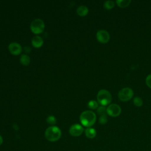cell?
I'll use <instances>...</instances> for the list:
<instances>
[{
  "instance_id": "277c9868",
  "label": "cell",
  "mask_w": 151,
  "mask_h": 151,
  "mask_svg": "<svg viewBox=\"0 0 151 151\" xmlns=\"http://www.w3.org/2000/svg\"><path fill=\"white\" fill-rule=\"evenodd\" d=\"M45 28V24L44 21L40 19L37 18L34 19L30 25V29L31 31L35 34H39L43 32Z\"/></svg>"
},
{
  "instance_id": "2e32d148",
  "label": "cell",
  "mask_w": 151,
  "mask_h": 151,
  "mask_svg": "<svg viewBox=\"0 0 151 151\" xmlns=\"http://www.w3.org/2000/svg\"><path fill=\"white\" fill-rule=\"evenodd\" d=\"M47 122L50 125L54 126V124H55L57 123V119L53 116H49L47 118Z\"/></svg>"
},
{
  "instance_id": "44dd1931",
  "label": "cell",
  "mask_w": 151,
  "mask_h": 151,
  "mask_svg": "<svg viewBox=\"0 0 151 151\" xmlns=\"http://www.w3.org/2000/svg\"><path fill=\"white\" fill-rule=\"evenodd\" d=\"M146 83L149 87L151 88V74L148 75L146 78Z\"/></svg>"
},
{
  "instance_id": "603a6c76",
  "label": "cell",
  "mask_w": 151,
  "mask_h": 151,
  "mask_svg": "<svg viewBox=\"0 0 151 151\" xmlns=\"http://www.w3.org/2000/svg\"><path fill=\"white\" fill-rule=\"evenodd\" d=\"M3 143V139H2V137L0 135V146Z\"/></svg>"
},
{
  "instance_id": "ba28073f",
  "label": "cell",
  "mask_w": 151,
  "mask_h": 151,
  "mask_svg": "<svg viewBox=\"0 0 151 151\" xmlns=\"http://www.w3.org/2000/svg\"><path fill=\"white\" fill-rule=\"evenodd\" d=\"M97 40L101 43H107L110 40V35L106 30H99L96 34Z\"/></svg>"
},
{
  "instance_id": "8992f818",
  "label": "cell",
  "mask_w": 151,
  "mask_h": 151,
  "mask_svg": "<svg viewBox=\"0 0 151 151\" xmlns=\"http://www.w3.org/2000/svg\"><path fill=\"white\" fill-rule=\"evenodd\" d=\"M121 113V108L117 104H111L107 108V114L111 117H117Z\"/></svg>"
},
{
  "instance_id": "5b68a950",
  "label": "cell",
  "mask_w": 151,
  "mask_h": 151,
  "mask_svg": "<svg viewBox=\"0 0 151 151\" xmlns=\"http://www.w3.org/2000/svg\"><path fill=\"white\" fill-rule=\"evenodd\" d=\"M133 96V90L129 87H124L121 89L118 93L119 99L123 101L130 100Z\"/></svg>"
},
{
  "instance_id": "5bb4252c",
  "label": "cell",
  "mask_w": 151,
  "mask_h": 151,
  "mask_svg": "<svg viewBox=\"0 0 151 151\" xmlns=\"http://www.w3.org/2000/svg\"><path fill=\"white\" fill-rule=\"evenodd\" d=\"M130 0H117L116 3L117 5L120 8H125L129 5L130 4Z\"/></svg>"
},
{
  "instance_id": "ffe728a7",
  "label": "cell",
  "mask_w": 151,
  "mask_h": 151,
  "mask_svg": "<svg viewBox=\"0 0 151 151\" xmlns=\"http://www.w3.org/2000/svg\"><path fill=\"white\" fill-rule=\"evenodd\" d=\"M107 122V114H104L100 116L99 118V123L101 124H104Z\"/></svg>"
},
{
  "instance_id": "ac0fdd59",
  "label": "cell",
  "mask_w": 151,
  "mask_h": 151,
  "mask_svg": "<svg viewBox=\"0 0 151 151\" xmlns=\"http://www.w3.org/2000/svg\"><path fill=\"white\" fill-rule=\"evenodd\" d=\"M98 103L95 100H90L88 103V107L91 109H96L98 107Z\"/></svg>"
},
{
  "instance_id": "7a4b0ae2",
  "label": "cell",
  "mask_w": 151,
  "mask_h": 151,
  "mask_svg": "<svg viewBox=\"0 0 151 151\" xmlns=\"http://www.w3.org/2000/svg\"><path fill=\"white\" fill-rule=\"evenodd\" d=\"M61 136V132L59 127L55 126H51L48 127L45 132V137L50 142H55L60 139Z\"/></svg>"
},
{
  "instance_id": "9c48e42d",
  "label": "cell",
  "mask_w": 151,
  "mask_h": 151,
  "mask_svg": "<svg viewBox=\"0 0 151 151\" xmlns=\"http://www.w3.org/2000/svg\"><path fill=\"white\" fill-rule=\"evenodd\" d=\"M8 50L11 54L14 55H18L21 54L22 51V47L19 44L14 42L9 44L8 46Z\"/></svg>"
},
{
  "instance_id": "9a60e30c",
  "label": "cell",
  "mask_w": 151,
  "mask_h": 151,
  "mask_svg": "<svg viewBox=\"0 0 151 151\" xmlns=\"http://www.w3.org/2000/svg\"><path fill=\"white\" fill-rule=\"evenodd\" d=\"M114 6V3L113 1H106L104 3V7L106 9H111Z\"/></svg>"
},
{
  "instance_id": "6da1fadb",
  "label": "cell",
  "mask_w": 151,
  "mask_h": 151,
  "mask_svg": "<svg viewBox=\"0 0 151 151\" xmlns=\"http://www.w3.org/2000/svg\"><path fill=\"white\" fill-rule=\"evenodd\" d=\"M80 120L84 126L90 127L96 122V115L91 110H86L81 113L80 116Z\"/></svg>"
},
{
  "instance_id": "d6986e66",
  "label": "cell",
  "mask_w": 151,
  "mask_h": 151,
  "mask_svg": "<svg viewBox=\"0 0 151 151\" xmlns=\"http://www.w3.org/2000/svg\"><path fill=\"white\" fill-rule=\"evenodd\" d=\"M97 112L100 116L106 114H107V109L104 106H100V107H98V109L97 110Z\"/></svg>"
},
{
  "instance_id": "52a82bcc",
  "label": "cell",
  "mask_w": 151,
  "mask_h": 151,
  "mask_svg": "<svg viewBox=\"0 0 151 151\" xmlns=\"http://www.w3.org/2000/svg\"><path fill=\"white\" fill-rule=\"evenodd\" d=\"M84 131L83 126L79 124H74L69 129V133L73 136H79Z\"/></svg>"
},
{
  "instance_id": "8fae6325",
  "label": "cell",
  "mask_w": 151,
  "mask_h": 151,
  "mask_svg": "<svg viewBox=\"0 0 151 151\" xmlns=\"http://www.w3.org/2000/svg\"><path fill=\"white\" fill-rule=\"evenodd\" d=\"M88 12V8L85 5H80L77 9V14L81 17L86 16Z\"/></svg>"
},
{
  "instance_id": "30bf717a",
  "label": "cell",
  "mask_w": 151,
  "mask_h": 151,
  "mask_svg": "<svg viewBox=\"0 0 151 151\" xmlns=\"http://www.w3.org/2000/svg\"><path fill=\"white\" fill-rule=\"evenodd\" d=\"M31 43L34 47L38 48H40L43 45L44 41H43V39L40 36L35 35L32 38Z\"/></svg>"
},
{
  "instance_id": "7c38bea8",
  "label": "cell",
  "mask_w": 151,
  "mask_h": 151,
  "mask_svg": "<svg viewBox=\"0 0 151 151\" xmlns=\"http://www.w3.org/2000/svg\"><path fill=\"white\" fill-rule=\"evenodd\" d=\"M85 134L88 139H93L96 137L97 132L92 127H87L85 130Z\"/></svg>"
},
{
  "instance_id": "4fadbf2b",
  "label": "cell",
  "mask_w": 151,
  "mask_h": 151,
  "mask_svg": "<svg viewBox=\"0 0 151 151\" xmlns=\"http://www.w3.org/2000/svg\"><path fill=\"white\" fill-rule=\"evenodd\" d=\"M19 60H20V63L24 66H27L29 65L31 61L29 57L27 54H22Z\"/></svg>"
},
{
  "instance_id": "e0dca14e",
  "label": "cell",
  "mask_w": 151,
  "mask_h": 151,
  "mask_svg": "<svg viewBox=\"0 0 151 151\" xmlns=\"http://www.w3.org/2000/svg\"><path fill=\"white\" fill-rule=\"evenodd\" d=\"M133 103L137 107H140L143 104V101L139 97H136L133 99Z\"/></svg>"
},
{
  "instance_id": "7402d4cb",
  "label": "cell",
  "mask_w": 151,
  "mask_h": 151,
  "mask_svg": "<svg viewBox=\"0 0 151 151\" xmlns=\"http://www.w3.org/2000/svg\"><path fill=\"white\" fill-rule=\"evenodd\" d=\"M25 51H26L27 53H28V52H29V51H31V49H30V48L29 47H25Z\"/></svg>"
},
{
  "instance_id": "3957f363",
  "label": "cell",
  "mask_w": 151,
  "mask_h": 151,
  "mask_svg": "<svg viewBox=\"0 0 151 151\" xmlns=\"http://www.w3.org/2000/svg\"><path fill=\"white\" fill-rule=\"evenodd\" d=\"M111 95L110 93L104 89L100 90L97 95V99L98 103L103 106H107L111 101Z\"/></svg>"
}]
</instances>
